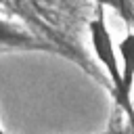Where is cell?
I'll return each mask as SVG.
<instances>
[{
  "label": "cell",
  "mask_w": 134,
  "mask_h": 134,
  "mask_svg": "<svg viewBox=\"0 0 134 134\" xmlns=\"http://www.w3.org/2000/svg\"><path fill=\"white\" fill-rule=\"evenodd\" d=\"M88 29H90V42H92L94 54L100 61V65L107 69L111 86H113V94H115L121 88V65H119V59L113 46V38H111L103 6H96V17L88 23Z\"/></svg>",
  "instance_id": "obj_1"
},
{
  "label": "cell",
  "mask_w": 134,
  "mask_h": 134,
  "mask_svg": "<svg viewBox=\"0 0 134 134\" xmlns=\"http://www.w3.org/2000/svg\"><path fill=\"white\" fill-rule=\"evenodd\" d=\"M98 134H126L121 128H111V130H105V132H98Z\"/></svg>",
  "instance_id": "obj_5"
},
{
  "label": "cell",
  "mask_w": 134,
  "mask_h": 134,
  "mask_svg": "<svg viewBox=\"0 0 134 134\" xmlns=\"http://www.w3.org/2000/svg\"><path fill=\"white\" fill-rule=\"evenodd\" d=\"M0 48H25V50H52L54 46L25 29L0 19Z\"/></svg>",
  "instance_id": "obj_3"
},
{
  "label": "cell",
  "mask_w": 134,
  "mask_h": 134,
  "mask_svg": "<svg viewBox=\"0 0 134 134\" xmlns=\"http://www.w3.org/2000/svg\"><path fill=\"white\" fill-rule=\"evenodd\" d=\"M119 59H121V88L113 94L117 107L126 113L128 121L134 130V100H132V88H134V31H130L119 42Z\"/></svg>",
  "instance_id": "obj_2"
},
{
  "label": "cell",
  "mask_w": 134,
  "mask_h": 134,
  "mask_svg": "<svg viewBox=\"0 0 134 134\" xmlns=\"http://www.w3.org/2000/svg\"><path fill=\"white\" fill-rule=\"evenodd\" d=\"M13 2H21V0H0V4H13Z\"/></svg>",
  "instance_id": "obj_6"
},
{
  "label": "cell",
  "mask_w": 134,
  "mask_h": 134,
  "mask_svg": "<svg viewBox=\"0 0 134 134\" xmlns=\"http://www.w3.org/2000/svg\"><path fill=\"white\" fill-rule=\"evenodd\" d=\"M96 2V6H109V8H113L124 21H128V23H132L134 21V2L132 0H94Z\"/></svg>",
  "instance_id": "obj_4"
}]
</instances>
